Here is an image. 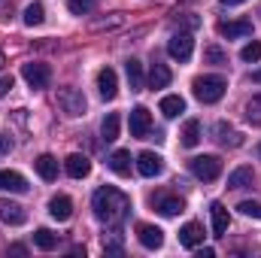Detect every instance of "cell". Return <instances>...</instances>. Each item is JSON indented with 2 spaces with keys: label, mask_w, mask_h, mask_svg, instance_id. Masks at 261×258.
<instances>
[{
  "label": "cell",
  "mask_w": 261,
  "mask_h": 258,
  "mask_svg": "<svg viewBox=\"0 0 261 258\" xmlns=\"http://www.w3.org/2000/svg\"><path fill=\"white\" fill-rule=\"evenodd\" d=\"M91 207H94V216L103 222V225H122L130 213V197L125 192H119L116 186H103L97 189L91 197Z\"/></svg>",
  "instance_id": "obj_1"
},
{
  "label": "cell",
  "mask_w": 261,
  "mask_h": 258,
  "mask_svg": "<svg viewBox=\"0 0 261 258\" xmlns=\"http://www.w3.org/2000/svg\"><path fill=\"white\" fill-rule=\"evenodd\" d=\"M225 88H228V82H225L222 76H197L195 82H192V91H195V97L200 104H216V100H222Z\"/></svg>",
  "instance_id": "obj_2"
},
{
  "label": "cell",
  "mask_w": 261,
  "mask_h": 258,
  "mask_svg": "<svg viewBox=\"0 0 261 258\" xmlns=\"http://www.w3.org/2000/svg\"><path fill=\"white\" fill-rule=\"evenodd\" d=\"M58 107H61L64 116L79 119V116H85L88 100H85V94H82L79 88H61V91H58Z\"/></svg>",
  "instance_id": "obj_3"
},
{
  "label": "cell",
  "mask_w": 261,
  "mask_h": 258,
  "mask_svg": "<svg viewBox=\"0 0 261 258\" xmlns=\"http://www.w3.org/2000/svg\"><path fill=\"white\" fill-rule=\"evenodd\" d=\"M189 170L195 173L197 179L213 183V179H219V173H222V158H219V155H197V158L189 161Z\"/></svg>",
  "instance_id": "obj_4"
},
{
  "label": "cell",
  "mask_w": 261,
  "mask_h": 258,
  "mask_svg": "<svg viewBox=\"0 0 261 258\" xmlns=\"http://www.w3.org/2000/svg\"><path fill=\"white\" fill-rule=\"evenodd\" d=\"M21 76H24V82L31 85V88H49V82H52V70L49 64H37V61H31V64H21Z\"/></svg>",
  "instance_id": "obj_5"
},
{
  "label": "cell",
  "mask_w": 261,
  "mask_h": 258,
  "mask_svg": "<svg viewBox=\"0 0 261 258\" xmlns=\"http://www.w3.org/2000/svg\"><path fill=\"white\" fill-rule=\"evenodd\" d=\"M167 52L173 61H189L192 52H195V37L192 34H173L170 43H167Z\"/></svg>",
  "instance_id": "obj_6"
},
{
  "label": "cell",
  "mask_w": 261,
  "mask_h": 258,
  "mask_svg": "<svg viewBox=\"0 0 261 258\" xmlns=\"http://www.w3.org/2000/svg\"><path fill=\"white\" fill-rule=\"evenodd\" d=\"M130 137H137V140H143V137H149V131H152V113L146 110V107H137V110H130Z\"/></svg>",
  "instance_id": "obj_7"
},
{
  "label": "cell",
  "mask_w": 261,
  "mask_h": 258,
  "mask_svg": "<svg viewBox=\"0 0 261 258\" xmlns=\"http://www.w3.org/2000/svg\"><path fill=\"white\" fill-rule=\"evenodd\" d=\"M0 222H6V225H24L28 213H24L21 203H15L9 197H0Z\"/></svg>",
  "instance_id": "obj_8"
},
{
  "label": "cell",
  "mask_w": 261,
  "mask_h": 258,
  "mask_svg": "<svg viewBox=\"0 0 261 258\" xmlns=\"http://www.w3.org/2000/svg\"><path fill=\"white\" fill-rule=\"evenodd\" d=\"M97 91H100L103 100H113V97L119 94V76H116L113 67H103V70L97 73Z\"/></svg>",
  "instance_id": "obj_9"
},
{
  "label": "cell",
  "mask_w": 261,
  "mask_h": 258,
  "mask_svg": "<svg viewBox=\"0 0 261 258\" xmlns=\"http://www.w3.org/2000/svg\"><path fill=\"white\" fill-rule=\"evenodd\" d=\"M137 170H140L143 176H158V173L164 170V161H161L158 152H140V155H137Z\"/></svg>",
  "instance_id": "obj_10"
},
{
  "label": "cell",
  "mask_w": 261,
  "mask_h": 258,
  "mask_svg": "<svg viewBox=\"0 0 261 258\" xmlns=\"http://www.w3.org/2000/svg\"><path fill=\"white\" fill-rule=\"evenodd\" d=\"M64 170H67V176H73V179H85V176L91 173V161H88L85 155L73 152V155H67Z\"/></svg>",
  "instance_id": "obj_11"
},
{
  "label": "cell",
  "mask_w": 261,
  "mask_h": 258,
  "mask_svg": "<svg viewBox=\"0 0 261 258\" xmlns=\"http://www.w3.org/2000/svg\"><path fill=\"white\" fill-rule=\"evenodd\" d=\"M179 243H182L186 249H197V246H203V225H197V222L182 225V228H179Z\"/></svg>",
  "instance_id": "obj_12"
},
{
  "label": "cell",
  "mask_w": 261,
  "mask_h": 258,
  "mask_svg": "<svg viewBox=\"0 0 261 258\" xmlns=\"http://www.w3.org/2000/svg\"><path fill=\"white\" fill-rule=\"evenodd\" d=\"M219 34L228 37V40L249 37V34H252V21H249V18H240V21H219Z\"/></svg>",
  "instance_id": "obj_13"
},
{
  "label": "cell",
  "mask_w": 261,
  "mask_h": 258,
  "mask_svg": "<svg viewBox=\"0 0 261 258\" xmlns=\"http://www.w3.org/2000/svg\"><path fill=\"white\" fill-rule=\"evenodd\" d=\"M152 203H155V210H158L161 216H179V213L186 210L182 197H176V194H158Z\"/></svg>",
  "instance_id": "obj_14"
},
{
  "label": "cell",
  "mask_w": 261,
  "mask_h": 258,
  "mask_svg": "<svg viewBox=\"0 0 261 258\" xmlns=\"http://www.w3.org/2000/svg\"><path fill=\"white\" fill-rule=\"evenodd\" d=\"M137 240H140L146 249H161V243H164V231L155 228V225H140V228H137Z\"/></svg>",
  "instance_id": "obj_15"
},
{
  "label": "cell",
  "mask_w": 261,
  "mask_h": 258,
  "mask_svg": "<svg viewBox=\"0 0 261 258\" xmlns=\"http://www.w3.org/2000/svg\"><path fill=\"white\" fill-rule=\"evenodd\" d=\"M49 216L58 219V222H67V219L73 216V200H70L67 194H55V197L49 200Z\"/></svg>",
  "instance_id": "obj_16"
},
{
  "label": "cell",
  "mask_w": 261,
  "mask_h": 258,
  "mask_svg": "<svg viewBox=\"0 0 261 258\" xmlns=\"http://www.w3.org/2000/svg\"><path fill=\"white\" fill-rule=\"evenodd\" d=\"M210 216H213V234L216 237H225V231H228V225H231V216H228V210H225V203H213L210 207Z\"/></svg>",
  "instance_id": "obj_17"
},
{
  "label": "cell",
  "mask_w": 261,
  "mask_h": 258,
  "mask_svg": "<svg viewBox=\"0 0 261 258\" xmlns=\"http://www.w3.org/2000/svg\"><path fill=\"white\" fill-rule=\"evenodd\" d=\"M0 189L6 192H15V194H24L28 192V179L15 170H0Z\"/></svg>",
  "instance_id": "obj_18"
},
{
  "label": "cell",
  "mask_w": 261,
  "mask_h": 258,
  "mask_svg": "<svg viewBox=\"0 0 261 258\" xmlns=\"http://www.w3.org/2000/svg\"><path fill=\"white\" fill-rule=\"evenodd\" d=\"M216 140H219L222 146H231V149H237V146L243 143V134H240V131H234L228 122H219V125H216Z\"/></svg>",
  "instance_id": "obj_19"
},
{
  "label": "cell",
  "mask_w": 261,
  "mask_h": 258,
  "mask_svg": "<svg viewBox=\"0 0 261 258\" xmlns=\"http://www.w3.org/2000/svg\"><path fill=\"white\" fill-rule=\"evenodd\" d=\"M110 170L113 173H119V176H130V152L128 149H116L113 155H110Z\"/></svg>",
  "instance_id": "obj_20"
},
{
  "label": "cell",
  "mask_w": 261,
  "mask_h": 258,
  "mask_svg": "<svg viewBox=\"0 0 261 258\" xmlns=\"http://www.w3.org/2000/svg\"><path fill=\"white\" fill-rule=\"evenodd\" d=\"M170 79H173V73H170L167 64H158V61L152 64V70H149V88H167Z\"/></svg>",
  "instance_id": "obj_21"
},
{
  "label": "cell",
  "mask_w": 261,
  "mask_h": 258,
  "mask_svg": "<svg viewBox=\"0 0 261 258\" xmlns=\"http://www.w3.org/2000/svg\"><path fill=\"white\" fill-rule=\"evenodd\" d=\"M34 167H37V173H40V179H46V183H52V179H58V161H55L52 155H40V158L34 161Z\"/></svg>",
  "instance_id": "obj_22"
},
{
  "label": "cell",
  "mask_w": 261,
  "mask_h": 258,
  "mask_svg": "<svg viewBox=\"0 0 261 258\" xmlns=\"http://www.w3.org/2000/svg\"><path fill=\"white\" fill-rule=\"evenodd\" d=\"M161 113H164L167 119H176V116L186 113V100H182L179 94H167V97H161Z\"/></svg>",
  "instance_id": "obj_23"
},
{
  "label": "cell",
  "mask_w": 261,
  "mask_h": 258,
  "mask_svg": "<svg viewBox=\"0 0 261 258\" xmlns=\"http://www.w3.org/2000/svg\"><path fill=\"white\" fill-rule=\"evenodd\" d=\"M179 137H182V146H186V149H195L197 143H200V122H197V119H189Z\"/></svg>",
  "instance_id": "obj_24"
},
{
  "label": "cell",
  "mask_w": 261,
  "mask_h": 258,
  "mask_svg": "<svg viewBox=\"0 0 261 258\" xmlns=\"http://www.w3.org/2000/svg\"><path fill=\"white\" fill-rule=\"evenodd\" d=\"M246 186H252V167L243 164L228 176V189H246Z\"/></svg>",
  "instance_id": "obj_25"
},
{
  "label": "cell",
  "mask_w": 261,
  "mask_h": 258,
  "mask_svg": "<svg viewBox=\"0 0 261 258\" xmlns=\"http://www.w3.org/2000/svg\"><path fill=\"white\" fill-rule=\"evenodd\" d=\"M125 73H128L130 91H143V64L137 58H130L128 64H125Z\"/></svg>",
  "instance_id": "obj_26"
},
{
  "label": "cell",
  "mask_w": 261,
  "mask_h": 258,
  "mask_svg": "<svg viewBox=\"0 0 261 258\" xmlns=\"http://www.w3.org/2000/svg\"><path fill=\"white\" fill-rule=\"evenodd\" d=\"M46 21V6L43 3H31L28 9H24V24L28 28H37V24H43Z\"/></svg>",
  "instance_id": "obj_27"
},
{
  "label": "cell",
  "mask_w": 261,
  "mask_h": 258,
  "mask_svg": "<svg viewBox=\"0 0 261 258\" xmlns=\"http://www.w3.org/2000/svg\"><path fill=\"white\" fill-rule=\"evenodd\" d=\"M34 243H37L40 249H46V252H52V249L58 246V234H52L49 228H40V231L34 234Z\"/></svg>",
  "instance_id": "obj_28"
},
{
  "label": "cell",
  "mask_w": 261,
  "mask_h": 258,
  "mask_svg": "<svg viewBox=\"0 0 261 258\" xmlns=\"http://www.w3.org/2000/svg\"><path fill=\"white\" fill-rule=\"evenodd\" d=\"M100 134H103L107 143L119 140V116H116V113H107V119H103V125H100Z\"/></svg>",
  "instance_id": "obj_29"
},
{
  "label": "cell",
  "mask_w": 261,
  "mask_h": 258,
  "mask_svg": "<svg viewBox=\"0 0 261 258\" xmlns=\"http://www.w3.org/2000/svg\"><path fill=\"white\" fill-rule=\"evenodd\" d=\"M122 24H125V15H122V12H113L110 18L91 21V31H110V28H122Z\"/></svg>",
  "instance_id": "obj_30"
},
{
  "label": "cell",
  "mask_w": 261,
  "mask_h": 258,
  "mask_svg": "<svg viewBox=\"0 0 261 258\" xmlns=\"http://www.w3.org/2000/svg\"><path fill=\"white\" fill-rule=\"evenodd\" d=\"M203 61H206V64H228V55H225V52H222V49H219V46H206V49H203Z\"/></svg>",
  "instance_id": "obj_31"
},
{
  "label": "cell",
  "mask_w": 261,
  "mask_h": 258,
  "mask_svg": "<svg viewBox=\"0 0 261 258\" xmlns=\"http://www.w3.org/2000/svg\"><path fill=\"white\" fill-rule=\"evenodd\" d=\"M246 119H249V125H261V94H255L246 104Z\"/></svg>",
  "instance_id": "obj_32"
},
{
  "label": "cell",
  "mask_w": 261,
  "mask_h": 258,
  "mask_svg": "<svg viewBox=\"0 0 261 258\" xmlns=\"http://www.w3.org/2000/svg\"><path fill=\"white\" fill-rule=\"evenodd\" d=\"M240 58H243V61H249V64L261 61V43H258V40L246 43V46H243V52H240Z\"/></svg>",
  "instance_id": "obj_33"
},
{
  "label": "cell",
  "mask_w": 261,
  "mask_h": 258,
  "mask_svg": "<svg viewBox=\"0 0 261 258\" xmlns=\"http://www.w3.org/2000/svg\"><path fill=\"white\" fill-rule=\"evenodd\" d=\"M237 210H240L243 216H249V219H261V200H243Z\"/></svg>",
  "instance_id": "obj_34"
},
{
  "label": "cell",
  "mask_w": 261,
  "mask_h": 258,
  "mask_svg": "<svg viewBox=\"0 0 261 258\" xmlns=\"http://www.w3.org/2000/svg\"><path fill=\"white\" fill-rule=\"evenodd\" d=\"M91 6H94V0H67V9L73 15H85V12H91Z\"/></svg>",
  "instance_id": "obj_35"
},
{
  "label": "cell",
  "mask_w": 261,
  "mask_h": 258,
  "mask_svg": "<svg viewBox=\"0 0 261 258\" xmlns=\"http://www.w3.org/2000/svg\"><path fill=\"white\" fill-rule=\"evenodd\" d=\"M12 85H15V79H12L9 73H3V76H0V97H6V94L12 91Z\"/></svg>",
  "instance_id": "obj_36"
},
{
  "label": "cell",
  "mask_w": 261,
  "mask_h": 258,
  "mask_svg": "<svg viewBox=\"0 0 261 258\" xmlns=\"http://www.w3.org/2000/svg\"><path fill=\"white\" fill-rule=\"evenodd\" d=\"M12 152V140H9V134H0V155H9Z\"/></svg>",
  "instance_id": "obj_37"
},
{
  "label": "cell",
  "mask_w": 261,
  "mask_h": 258,
  "mask_svg": "<svg viewBox=\"0 0 261 258\" xmlns=\"http://www.w3.org/2000/svg\"><path fill=\"white\" fill-rule=\"evenodd\" d=\"M9 252H12V255H24V252H28V249H24V246H21V243H12V246H9Z\"/></svg>",
  "instance_id": "obj_38"
},
{
  "label": "cell",
  "mask_w": 261,
  "mask_h": 258,
  "mask_svg": "<svg viewBox=\"0 0 261 258\" xmlns=\"http://www.w3.org/2000/svg\"><path fill=\"white\" fill-rule=\"evenodd\" d=\"M197 255H200V258H213V255H216V249H210V246H203V249H200Z\"/></svg>",
  "instance_id": "obj_39"
},
{
  "label": "cell",
  "mask_w": 261,
  "mask_h": 258,
  "mask_svg": "<svg viewBox=\"0 0 261 258\" xmlns=\"http://www.w3.org/2000/svg\"><path fill=\"white\" fill-rule=\"evenodd\" d=\"M222 3H228V6H240V3H246V0H222Z\"/></svg>",
  "instance_id": "obj_40"
},
{
  "label": "cell",
  "mask_w": 261,
  "mask_h": 258,
  "mask_svg": "<svg viewBox=\"0 0 261 258\" xmlns=\"http://www.w3.org/2000/svg\"><path fill=\"white\" fill-rule=\"evenodd\" d=\"M252 82H261V70H255V73H252Z\"/></svg>",
  "instance_id": "obj_41"
},
{
  "label": "cell",
  "mask_w": 261,
  "mask_h": 258,
  "mask_svg": "<svg viewBox=\"0 0 261 258\" xmlns=\"http://www.w3.org/2000/svg\"><path fill=\"white\" fill-rule=\"evenodd\" d=\"M3 64H6V58H3V52H0V70H3Z\"/></svg>",
  "instance_id": "obj_42"
},
{
  "label": "cell",
  "mask_w": 261,
  "mask_h": 258,
  "mask_svg": "<svg viewBox=\"0 0 261 258\" xmlns=\"http://www.w3.org/2000/svg\"><path fill=\"white\" fill-rule=\"evenodd\" d=\"M258 155H261V143H258Z\"/></svg>",
  "instance_id": "obj_43"
}]
</instances>
